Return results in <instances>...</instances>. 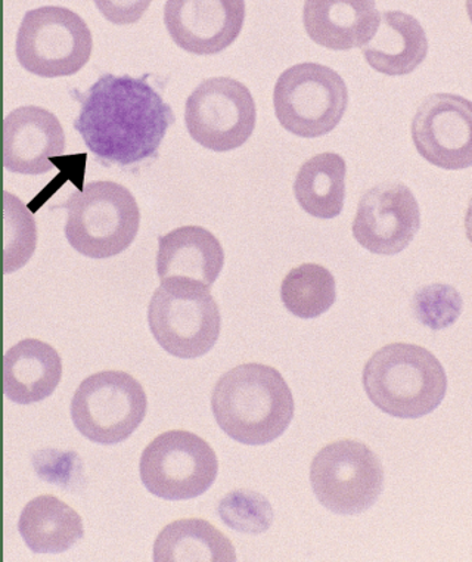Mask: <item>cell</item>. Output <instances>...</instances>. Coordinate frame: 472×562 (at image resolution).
I'll list each match as a JSON object with an SVG mask.
<instances>
[{
	"label": "cell",
	"instance_id": "obj_2",
	"mask_svg": "<svg viewBox=\"0 0 472 562\" xmlns=\"http://www.w3.org/2000/svg\"><path fill=\"white\" fill-rule=\"evenodd\" d=\"M212 411L232 440L247 446L272 443L294 418L293 392L281 372L268 364H239L217 381Z\"/></svg>",
	"mask_w": 472,
	"mask_h": 562
},
{
	"label": "cell",
	"instance_id": "obj_20",
	"mask_svg": "<svg viewBox=\"0 0 472 562\" xmlns=\"http://www.w3.org/2000/svg\"><path fill=\"white\" fill-rule=\"evenodd\" d=\"M19 531L30 551L38 555L67 552L85 536L80 515L50 495L38 496L24 506Z\"/></svg>",
	"mask_w": 472,
	"mask_h": 562
},
{
	"label": "cell",
	"instance_id": "obj_3",
	"mask_svg": "<svg viewBox=\"0 0 472 562\" xmlns=\"http://www.w3.org/2000/svg\"><path fill=\"white\" fill-rule=\"evenodd\" d=\"M369 401L394 418L416 419L431 414L448 393V375L431 351L393 342L375 351L363 368Z\"/></svg>",
	"mask_w": 472,
	"mask_h": 562
},
{
	"label": "cell",
	"instance_id": "obj_23",
	"mask_svg": "<svg viewBox=\"0 0 472 562\" xmlns=\"http://www.w3.org/2000/svg\"><path fill=\"white\" fill-rule=\"evenodd\" d=\"M281 299L283 306L294 316L315 319L336 303V278L324 266L304 263L283 278Z\"/></svg>",
	"mask_w": 472,
	"mask_h": 562
},
{
	"label": "cell",
	"instance_id": "obj_16",
	"mask_svg": "<svg viewBox=\"0 0 472 562\" xmlns=\"http://www.w3.org/2000/svg\"><path fill=\"white\" fill-rule=\"evenodd\" d=\"M380 15L371 0H308L304 3L303 23L317 45L350 50L372 41Z\"/></svg>",
	"mask_w": 472,
	"mask_h": 562
},
{
	"label": "cell",
	"instance_id": "obj_26",
	"mask_svg": "<svg viewBox=\"0 0 472 562\" xmlns=\"http://www.w3.org/2000/svg\"><path fill=\"white\" fill-rule=\"evenodd\" d=\"M463 300L453 286L446 284L425 285L416 291L412 311L416 319L432 331L449 328L461 316Z\"/></svg>",
	"mask_w": 472,
	"mask_h": 562
},
{
	"label": "cell",
	"instance_id": "obj_6",
	"mask_svg": "<svg viewBox=\"0 0 472 562\" xmlns=\"http://www.w3.org/2000/svg\"><path fill=\"white\" fill-rule=\"evenodd\" d=\"M274 114L295 136L321 137L340 124L349 105L346 81L333 68L316 63L290 67L273 90Z\"/></svg>",
	"mask_w": 472,
	"mask_h": 562
},
{
	"label": "cell",
	"instance_id": "obj_10",
	"mask_svg": "<svg viewBox=\"0 0 472 562\" xmlns=\"http://www.w3.org/2000/svg\"><path fill=\"white\" fill-rule=\"evenodd\" d=\"M311 483L317 501L338 515H358L384 491V468L367 445L340 440L313 458Z\"/></svg>",
	"mask_w": 472,
	"mask_h": 562
},
{
	"label": "cell",
	"instance_id": "obj_18",
	"mask_svg": "<svg viewBox=\"0 0 472 562\" xmlns=\"http://www.w3.org/2000/svg\"><path fill=\"white\" fill-rule=\"evenodd\" d=\"M63 379V360L46 342L20 341L3 358V394L16 405H32L53 396Z\"/></svg>",
	"mask_w": 472,
	"mask_h": 562
},
{
	"label": "cell",
	"instance_id": "obj_17",
	"mask_svg": "<svg viewBox=\"0 0 472 562\" xmlns=\"http://www.w3.org/2000/svg\"><path fill=\"white\" fill-rule=\"evenodd\" d=\"M223 266L222 244L204 227L182 226L158 237L157 273L161 281L184 278L212 289Z\"/></svg>",
	"mask_w": 472,
	"mask_h": 562
},
{
	"label": "cell",
	"instance_id": "obj_19",
	"mask_svg": "<svg viewBox=\"0 0 472 562\" xmlns=\"http://www.w3.org/2000/svg\"><path fill=\"white\" fill-rule=\"evenodd\" d=\"M369 66L387 76H406L424 63L428 38L419 21L402 11L384 12L375 36L362 48Z\"/></svg>",
	"mask_w": 472,
	"mask_h": 562
},
{
	"label": "cell",
	"instance_id": "obj_21",
	"mask_svg": "<svg viewBox=\"0 0 472 562\" xmlns=\"http://www.w3.org/2000/svg\"><path fill=\"white\" fill-rule=\"evenodd\" d=\"M156 562H234L236 551L229 538L200 518L166 526L154 543Z\"/></svg>",
	"mask_w": 472,
	"mask_h": 562
},
{
	"label": "cell",
	"instance_id": "obj_11",
	"mask_svg": "<svg viewBox=\"0 0 472 562\" xmlns=\"http://www.w3.org/2000/svg\"><path fill=\"white\" fill-rule=\"evenodd\" d=\"M257 109L250 89L231 77H213L196 86L184 105L192 139L214 153L243 147L255 132Z\"/></svg>",
	"mask_w": 472,
	"mask_h": 562
},
{
	"label": "cell",
	"instance_id": "obj_22",
	"mask_svg": "<svg viewBox=\"0 0 472 562\" xmlns=\"http://www.w3.org/2000/svg\"><path fill=\"white\" fill-rule=\"evenodd\" d=\"M345 158L322 153L300 167L294 182L295 200L304 212L317 218L340 216L346 200Z\"/></svg>",
	"mask_w": 472,
	"mask_h": 562
},
{
	"label": "cell",
	"instance_id": "obj_4",
	"mask_svg": "<svg viewBox=\"0 0 472 562\" xmlns=\"http://www.w3.org/2000/svg\"><path fill=\"white\" fill-rule=\"evenodd\" d=\"M68 218L66 237L70 246L89 259L104 260L122 255L135 241L141 210L123 184L90 182L72 192L64 204Z\"/></svg>",
	"mask_w": 472,
	"mask_h": 562
},
{
	"label": "cell",
	"instance_id": "obj_25",
	"mask_svg": "<svg viewBox=\"0 0 472 562\" xmlns=\"http://www.w3.org/2000/svg\"><path fill=\"white\" fill-rule=\"evenodd\" d=\"M217 514L229 529L244 535H261L273 522V508L263 495L248 488L231 492L218 502Z\"/></svg>",
	"mask_w": 472,
	"mask_h": 562
},
{
	"label": "cell",
	"instance_id": "obj_12",
	"mask_svg": "<svg viewBox=\"0 0 472 562\" xmlns=\"http://www.w3.org/2000/svg\"><path fill=\"white\" fill-rule=\"evenodd\" d=\"M416 151L445 170L472 166V104L452 93H435L419 105L412 120Z\"/></svg>",
	"mask_w": 472,
	"mask_h": 562
},
{
	"label": "cell",
	"instance_id": "obj_24",
	"mask_svg": "<svg viewBox=\"0 0 472 562\" xmlns=\"http://www.w3.org/2000/svg\"><path fill=\"white\" fill-rule=\"evenodd\" d=\"M37 227L33 214L19 196H0V260L3 273L24 268L36 250Z\"/></svg>",
	"mask_w": 472,
	"mask_h": 562
},
{
	"label": "cell",
	"instance_id": "obj_1",
	"mask_svg": "<svg viewBox=\"0 0 472 562\" xmlns=\"http://www.w3.org/2000/svg\"><path fill=\"white\" fill-rule=\"evenodd\" d=\"M76 98L81 109L75 128L104 166H135L156 157L175 123L173 110L147 77L104 75Z\"/></svg>",
	"mask_w": 472,
	"mask_h": 562
},
{
	"label": "cell",
	"instance_id": "obj_9",
	"mask_svg": "<svg viewBox=\"0 0 472 562\" xmlns=\"http://www.w3.org/2000/svg\"><path fill=\"white\" fill-rule=\"evenodd\" d=\"M141 480L166 501L195 499L216 482L218 461L212 446L191 431L162 432L142 452Z\"/></svg>",
	"mask_w": 472,
	"mask_h": 562
},
{
	"label": "cell",
	"instance_id": "obj_14",
	"mask_svg": "<svg viewBox=\"0 0 472 562\" xmlns=\"http://www.w3.org/2000/svg\"><path fill=\"white\" fill-rule=\"evenodd\" d=\"M244 20V0H169L165 7L167 32L189 54H221L241 34Z\"/></svg>",
	"mask_w": 472,
	"mask_h": 562
},
{
	"label": "cell",
	"instance_id": "obj_7",
	"mask_svg": "<svg viewBox=\"0 0 472 562\" xmlns=\"http://www.w3.org/2000/svg\"><path fill=\"white\" fill-rule=\"evenodd\" d=\"M77 431L93 443L127 440L144 423L148 398L139 381L123 371H102L81 381L71 401Z\"/></svg>",
	"mask_w": 472,
	"mask_h": 562
},
{
	"label": "cell",
	"instance_id": "obj_5",
	"mask_svg": "<svg viewBox=\"0 0 472 562\" xmlns=\"http://www.w3.org/2000/svg\"><path fill=\"white\" fill-rule=\"evenodd\" d=\"M148 324L167 353L179 359H196L216 346L222 315L207 286L191 279L169 278L153 294Z\"/></svg>",
	"mask_w": 472,
	"mask_h": 562
},
{
	"label": "cell",
	"instance_id": "obj_15",
	"mask_svg": "<svg viewBox=\"0 0 472 562\" xmlns=\"http://www.w3.org/2000/svg\"><path fill=\"white\" fill-rule=\"evenodd\" d=\"M2 161L11 173L38 176L53 169L66 151V133L57 115L41 106H20L2 123Z\"/></svg>",
	"mask_w": 472,
	"mask_h": 562
},
{
	"label": "cell",
	"instance_id": "obj_13",
	"mask_svg": "<svg viewBox=\"0 0 472 562\" xmlns=\"http://www.w3.org/2000/svg\"><path fill=\"white\" fill-rule=\"evenodd\" d=\"M419 227L420 210L414 192L401 182H387L360 199L353 235L372 255L396 256L409 247Z\"/></svg>",
	"mask_w": 472,
	"mask_h": 562
},
{
	"label": "cell",
	"instance_id": "obj_8",
	"mask_svg": "<svg viewBox=\"0 0 472 562\" xmlns=\"http://www.w3.org/2000/svg\"><path fill=\"white\" fill-rule=\"evenodd\" d=\"M92 48L88 24L61 7L29 11L16 34L19 63L24 70L46 79L76 75L89 63Z\"/></svg>",
	"mask_w": 472,
	"mask_h": 562
}]
</instances>
